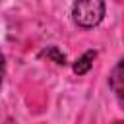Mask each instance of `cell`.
Wrapping results in <instances>:
<instances>
[{
  "mask_svg": "<svg viewBox=\"0 0 124 124\" xmlns=\"http://www.w3.org/2000/svg\"><path fill=\"white\" fill-rule=\"evenodd\" d=\"M103 16H105V0H76L72 6V17L83 29L99 25Z\"/></svg>",
  "mask_w": 124,
  "mask_h": 124,
  "instance_id": "obj_1",
  "label": "cell"
},
{
  "mask_svg": "<svg viewBox=\"0 0 124 124\" xmlns=\"http://www.w3.org/2000/svg\"><path fill=\"white\" fill-rule=\"evenodd\" d=\"M110 87L118 99V103L124 107V60H120L116 64V68L110 74Z\"/></svg>",
  "mask_w": 124,
  "mask_h": 124,
  "instance_id": "obj_2",
  "label": "cell"
},
{
  "mask_svg": "<svg viewBox=\"0 0 124 124\" xmlns=\"http://www.w3.org/2000/svg\"><path fill=\"white\" fill-rule=\"evenodd\" d=\"M93 58H95V50H87L85 54H81L79 58H78V62L74 64V72L76 74H87L89 72V68H91V64H93Z\"/></svg>",
  "mask_w": 124,
  "mask_h": 124,
  "instance_id": "obj_3",
  "label": "cell"
},
{
  "mask_svg": "<svg viewBox=\"0 0 124 124\" xmlns=\"http://www.w3.org/2000/svg\"><path fill=\"white\" fill-rule=\"evenodd\" d=\"M4 70H6V62H4V56L0 54V85H2V79H4Z\"/></svg>",
  "mask_w": 124,
  "mask_h": 124,
  "instance_id": "obj_4",
  "label": "cell"
}]
</instances>
